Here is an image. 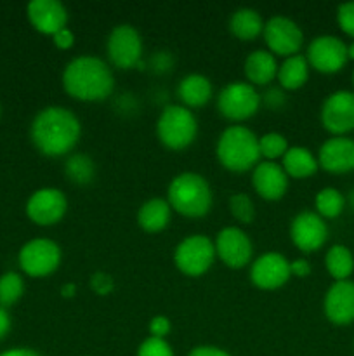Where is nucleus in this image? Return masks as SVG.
Here are the masks:
<instances>
[{"label": "nucleus", "mask_w": 354, "mask_h": 356, "mask_svg": "<svg viewBox=\"0 0 354 356\" xmlns=\"http://www.w3.org/2000/svg\"><path fill=\"white\" fill-rule=\"evenodd\" d=\"M288 148H290L288 139L283 134H280V132H266V134L259 136L260 160L278 162V160L283 159Z\"/></svg>", "instance_id": "7c9ffc66"}, {"label": "nucleus", "mask_w": 354, "mask_h": 356, "mask_svg": "<svg viewBox=\"0 0 354 356\" xmlns=\"http://www.w3.org/2000/svg\"><path fill=\"white\" fill-rule=\"evenodd\" d=\"M198 136V120L193 110L183 104H167L156 118V138L172 152L189 148Z\"/></svg>", "instance_id": "39448f33"}, {"label": "nucleus", "mask_w": 354, "mask_h": 356, "mask_svg": "<svg viewBox=\"0 0 354 356\" xmlns=\"http://www.w3.org/2000/svg\"><path fill=\"white\" fill-rule=\"evenodd\" d=\"M52 44H54L59 51H69V49L75 45V33H73L68 26L62 28L58 33L52 35Z\"/></svg>", "instance_id": "e433bc0d"}, {"label": "nucleus", "mask_w": 354, "mask_h": 356, "mask_svg": "<svg viewBox=\"0 0 354 356\" xmlns=\"http://www.w3.org/2000/svg\"><path fill=\"white\" fill-rule=\"evenodd\" d=\"M264 24L266 21L260 16L259 10L252 9V7H242L229 16L228 28L233 37H236L238 40L252 42L262 37Z\"/></svg>", "instance_id": "b1692460"}, {"label": "nucleus", "mask_w": 354, "mask_h": 356, "mask_svg": "<svg viewBox=\"0 0 354 356\" xmlns=\"http://www.w3.org/2000/svg\"><path fill=\"white\" fill-rule=\"evenodd\" d=\"M187 356H231V355L217 346H207V344H205V346H196L194 350H191Z\"/></svg>", "instance_id": "ea45409f"}, {"label": "nucleus", "mask_w": 354, "mask_h": 356, "mask_svg": "<svg viewBox=\"0 0 354 356\" xmlns=\"http://www.w3.org/2000/svg\"><path fill=\"white\" fill-rule=\"evenodd\" d=\"M309 63L304 54H295L290 58H285L278 66L276 82L278 87L283 90H298L307 83L309 80Z\"/></svg>", "instance_id": "a878e982"}, {"label": "nucleus", "mask_w": 354, "mask_h": 356, "mask_svg": "<svg viewBox=\"0 0 354 356\" xmlns=\"http://www.w3.org/2000/svg\"><path fill=\"white\" fill-rule=\"evenodd\" d=\"M26 17L38 33L52 35L68 26V9L59 0H31L26 6Z\"/></svg>", "instance_id": "aec40b11"}, {"label": "nucleus", "mask_w": 354, "mask_h": 356, "mask_svg": "<svg viewBox=\"0 0 354 356\" xmlns=\"http://www.w3.org/2000/svg\"><path fill=\"white\" fill-rule=\"evenodd\" d=\"M323 313L333 325L346 327L354 322V282H333L323 298Z\"/></svg>", "instance_id": "a211bd4d"}, {"label": "nucleus", "mask_w": 354, "mask_h": 356, "mask_svg": "<svg viewBox=\"0 0 354 356\" xmlns=\"http://www.w3.org/2000/svg\"><path fill=\"white\" fill-rule=\"evenodd\" d=\"M215 159L233 174L252 172L260 162L259 136L246 125H229L215 143Z\"/></svg>", "instance_id": "7ed1b4c3"}, {"label": "nucleus", "mask_w": 354, "mask_h": 356, "mask_svg": "<svg viewBox=\"0 0 354 356\" xmlns=\"http://www.w3.org/2000/svg\"><path fill=\"white\" fill-rule=\"evenodd\" d=\"M24 294V280L16 271H7L0 277V308L16 305Z\"/></svg>", "instance_id": "c756f323"}, {"label": "nucleus", "mask_w": 354, "mask_h": 356, "mask_svg": "<svg viewBox=\"0 0 354 356\" xmlns=\"http://www.w3.org/2000/svg\"><path fill=\"white\" fill-rule=\"evenodd\" d=\"M347 59L354 61V40L351 44H347Z\"/></svg>", "instance_id": "a18cd8bd"}, {"label": "nucleus", "mask_w": 354, "mask_h": 356, "mask_svg": "<svg viewBox=\"0 0 354 356\" xmlns=\"http://www.w3.org/2000/svg\"><path fill=\"white\" fill-rule=\"evenodd\" d=\"M325 268L333 282L351 280L354 273V256L349 247L342 243H335L325 254Z\"/></svg>", "instance_id": "bb28decb"}, {"label": "nucleus", "mask_w": 354, "mask_h": 356, "mask_svg": "<svg viewBox=\"0 0 354 356\" xmlns=\"http://www.w3.org/2000/svg\"><path fill=\"white\" fill-rule=\"evenodd\" d=\"M260 99L262 103H266L269 108H280L281 104L285 103V96H283V89H269L266 94H260Z\"/></svg>", "instance_id": "58836bf2"}, {"label": "nucleus", "mask_w": 354, "mask_h": 356, "mask_svg": "<svg viewBox=\"0 0 354 356\" xmlns=\"http://www.w3.org/2000/svg\"><path fill=\"white\" fill-rule=\"evenodd\" d=\"M215 256L229 270H243L252 264L253 243L239 226H226L214 238Z\"/></svg>", "instance_id": "f8f14e48"}, {"label": "nucleus", "mask_w": 354, "mask_h": 356, "mask_svg": "<svg viewBox=\"0 0 354 356\" xmlns=\"http://www.w3.org/2000/svg\"><path fill=\"white\" fill-rule=\"evenodd\" d=\"M228 209L229 214L233 216L235 221H238L239 225H252L253 219L257 216L255 204H253L252 197L243 191L238 193H233L228 200Z\"/></svg>", "instance_id": "2f4dec72"}, {"label": "nucleus", "mask_w": 354, "mask_h": 356, "mask_svg": "<svg viewBox=\"0 0 354 356\" xmlns=\"http://www.w3.org/2000/svg\"><path fill=\"white\" fill-rule=\"evenodd\" d=\"M75 291L76 287L73 284H66L61 287V294L65 296V298H71V296H75Z\"/></svg>", "instance_id": "37998d69"}, {"label": "nucleus", "mask_w": 354, "mask_h": 356, "mask_svg": "<svg viewBox=\"0 0 354 356\" xmlns=\"http://www.w3.org/2000/svg\"><path fill=\"white\" fill-rule=\"evenodd\" d=\"M290 240L301 252L312 254L328 240V225L314 211H302L292 219Z\"/></svg>", "instance_id": "2eb2a0df"}, {"label": "nucleus", "mask_w": 354, "mask_h": 356, "mask_svg": "<svg viewBox=\"0 0 354 356\" xmlns=\"http://www.w3.org/2000/svg\"><path fill=\"white\" fill-rule=\"evenodd\" d=\"M346 197L342 195V191L337 190L333 186H326L323 190H319L314 197V212L326 219H335L346 209Z\"/></svg>", "instance_id": "c85d7f7f"}, {"label": "nucleus", "mask_w": 354, "mask_h": 356, "mask_svg": "<svg viewBox=\"0 0 354 356\" xmlns=\"http://www.w3.org/2000/svg\"><path fill=\"white\" fill-rule=\"evenodd\" d=\"M353 87H354V70H353Z\"/></svg>", "instance_id": "49530a36"}, {"label": "nucleus", "mask_w": 354, "mask_h": 356, "mask_svg": "<svg viewBox=\"0 0 354 356\" xmlns=\"http://www.w3.org/2000/svg\"><path fill=\"white\" fill-rule=\"evenodd\" d=\"M142 52L144 45L137 28L128 23H120L111 28L106 38L108 65L117 70L144 68Z\"/></svg>", "instance_id": "0eeeda50"}, {"label": "nucleus", "mask_w": 354, "mask_h": 356, "mask_svg": "<svg viewBox=\"0 0 354 356\" xmlns=\"http://www.w3.org/2000/svg\"><path fill=\"white\" fill-rule=\"evenodd\" d=\"M61 247L51 238H33L24 243L17 254L21 271L31 278H45L61 266Z\"/></svg>", "instance_id": "1a4fd4ad"}, {"label": "nucleus", "mask_w": 354, "mask_h": 356, "mask_svg": "<svg viewBox=\"0 0 354 356\" xmlns=\"http://www.w3.org/2000/svg\"><path fill=\"white\" fill-rule=\"evenodd\" d=\"M167 202L172 212L183 218L200 219L212 211L214 193L205 176L198 172H180L169 183Z\"/></svg>", "instance_id": "20e7f679"}, {"label": "nucleus", "mask_w": 354, "mask_h": 356, "mask_svg": "<svg viewBox=\"0 0 354 356\" xmlns=\"http://www.w3.org/2000/svg\"><path fill=\"white\" fill-rule=\"evenodd\" d=\"M337 24L347 37L354 40V0L344 2L337 7Z\"/></svg>", "instance_id": "72a5a7b5"}, {"label": "nucleus", "mask_w": 354, "mask_h": 356, "mask_svg": "<svg viewBox=\"0 0 354 356\" xmlns=\"http://www.w3.org/2000/svg\"><path fill=\"white\" fill-rule=\"evenodd\" d=\"M10 330V315L6 308H0V341L9 334Z\"/></svg>", "instance_id": "a19ab883"}, {"label": "nucleus", "mask_w": 354, "mask_h": 356, "mask_svg": "<svg viewBox=\"0 0 354 356\" xmlns=\"http://www.w3.org/2000/svg\"><path fill=\"white\" fill-rule=\"evenodd\" d=\"M149 329V336L151 337H158V339H167V336L172 330V323H170L169 316L165 315H156L149 320L148 323Z\"/></svg>", "instance_id": "f704fd0d"}, {"label": "nucleus", "mask_w": 354, "mask_h": 356, "mask_svg": "<svg viewBox=\"0 0 354 356\" xmlns=\"http://www.w3.org/2000/svg\"><path fill=\"white\" fill-rule=\"evenodd\" d=\"M90 287L96 294L99 296H108L111 291H113V278L108 273H103V271H97L90 277Z\"/></svg>", "instance_id": "c9c22d12"}, {"label": "nucleus", "mask_w": 354, "mask_h": 356, "mask_svg": "<svg viewBox=\"0 0 354 356\" xmlns=\"http://www.w3.org/2000/svg\"><path fill=\"white\" fill-rule=\"evenodd\" d=\"M312 268L305 257H297V259L290 261V275L292 278H307L311 275Z\"/></svg>", "instance_id": "4c0bfd02"}, {"label": "nucleus", "mask_w": 354, "mask_h": 356, "mask_svg": "<svg viewBox=\"0 0 354 356\" xmlns=\"http://www.w3.org/2000/svg\"><path fill=\"white\" fill-rule=\"evenodd\" d=\"M280 163L290 179H307L319 169L316 155L305 146H290Z\"/></svg>", "instance_id": "393cba45"}, {"label": "nucleus", "mask_w": 354, "mask_h": 356, "mask_svg": "<svg viewBox=\"0 0 354 356\" xmlns=\"http://www.w3.org/2000/svg\"><path fill=\"white\" fill-rule=\"evenodd\" d=\"M253 191L266 202H278L287 195L290 177L283 170L280 162L260 160L252 170Z\"/></svg>", "instance_id": "6ab92c4d"}, {"label": "nucleus", "mask_w": 354, "mask_h": 356, "mask_svg": "<svg viewBox=\"0 0 354 356\" xmlns=\"http://www.w3.org/2000/svg\"><path fill=\"white\" fill-rule=\"evenodd\" d=\"M309 68L323 75L339 73L347 65V44L335 35H318L305 49Z\"/></svg>", "instance_id": "9b49d317"}, {"label": "nucleus", "mask_w": 354, "mask_h": 356, "mask_svg": "<svg viewBox=\"0 0 354 356\" xmlns=\"http://www.w3.org/2000/svg\"><path fill=\"white\" fill-rule=\"evenodd\" d=\"M65 92L80 103H101L115 90V75L108 61L97 56H76L61 73Z\"/></svg>", "instance_id": "f03ea898"}, {"label": "nucleus", "mask_w": 354, "mask_h": 356, "mask_svg": "<svg viewBox=\"0 0 354 356\" xmlns=\"http://www.w3.org/2000/svg\"><path fill=\"white\" fill-rule=\"evenodd\" d=\"M260 106L262 99L259 89L246 80L226 83L217 94V111L233 125H242V122L255 117Z\"/></svg>", "instance_id": "423d86ee"}, {"label": "nucleus", "mask_w": 354, "mask_h": 356, "mask_svg": "<svg viewBox=\"0 0 354 356\" xmlns=\"http://www.w3.org/2000/svg\"><path fill=\"white\" fill-rule=\"evenodd\" d=\"M290 278V261L280 252H264L250 264V282L260 291H276Z\"/></svg>", "instance_id": "dca6fc26"}, {"label": "nucleus", "mask_w": 354, "mask_h": 356, "mask_svg": "<svg viewBox=\"0 0 354 356\" xmlns=\"http://www.w3.org/2000/svg\"><path fill=\"white\" fill-rule=\"evenodd\" d=\"M215 259L217 256L214 240L201 233L184 236L174 249V264L180 273L189 278H198L208 273Z\"/></svg>", "instance_id": "6e6552de"}, {"label": "nucleus", "mask_w": 354, "mask_h": 356, "mask_svg": "<svg viewBox=\"0 0 354 356\" xmlns=\"http://www.w3.org/2000/svg\"><path fill=\"white\" fill-rule=\"evenodd\" d=\"M346 204L349 205L351 211L354 212V188H351L349 193H347V197H346Z\"/></svg>", "instance_id": "c03bdc74"}, {"label": "nucleus", "mask_w": 354, "mask_h": 356, "mask_svg": "<svg viewBox=\"0 0 354 356\" xmlns=\"http://www.w3.org/2000/svg\"><path fill=\"white\" fill-rule=\"evenodd\" d=\"M30 138L37 152L44 156H68L82 138V122L69 108L59 104L45 106L31 122Z\"/></svg>", "instance_id": "f257e3e1"}, {"label": "nucleus", "mask_w": 354, "mask_h": 356, "mask_svg": "<svg viewBox=\"0 0 354 356\" xmlns=\"http://www.w3.org/2000/svg\"><path fill=\"white\" fill-rule=\"evenodd\" d=\"M24 211L28 219L37 226H54L68 212V198L59 188H38L26 200Z\"/></svg>", "instance_id": "4468645a"}, {"label": "nucleus", "mask_w": 354, "mask_h": 356, "mask_svg": "<svg viewBox=\"0 0 354 356\" xmlns=\"http://www.w3.org/2000/svg\"><path fill=\"white\" fill-rule=\"evenodd\" d=\"M65 176L76 186H87L96 177V163L85 153H71L66 156Z\"/></svg>", "instance_id": "cd10ccee"}, {"label": "nucleus", "mask_w": 354, "mask_h": 356, "mask_svg": "<svg viewBox=\"0 0 354 356\" xmlns=\"http://www.w3.org/2000/svg\"><path fill=\"white\" fill-rule=\"evenodd\" d=\"M278 63L276 56L271 54L267 49H255L250 52L243 63V75L248 83L253 87H267L276 80L278 75Z\"/></svg>", "instance_id": "412c9836"}, {"label": "nucleus", "mask_w": 354, "mask_h": 356, "mask_svg": "<svg viewBox=\"0 0 354 356\" xmlns=\"http://www.w3.org/2000/svg\"><path fill=\"white\" fill-rule=\"evenodd\" d=\"M137 356H174V350L167 339L149 336L137 348Z\"/></svg>", "instance_id": "473e14b6"}, {"label": "nucleus", "mask_w": 354, "mask_h": 356, "mask_svg": "<svg viewBox=\"0 0 354 356\" xmlns=\"http://www.w3.org/2000/svg\"><path fill=\"white\" fill-rule=\"evenodd\" d=\"M0 356H42L40 353H37L31 348H12V350H7L3 353H0Z\"/></svg>", "instance_id": "79ce46f5"}, {"label": "nucleus", "mask_w": 354, "mask_h": 356, "mask_svg": "<svg viewBox=\"0 0 354 356\" xmlns=\"http://www.w3.org/2000/svg\"><path fill=\"white\" fill-rule=\"evenodd\" d=\"M318 165L328 174L354 172V139L349 136H332L318 149Z\"/></svg>", "instance_id": "f3484780"}, {"label": "nucleus", "mask_w": 354, "mask_h": 356, "mask_svg": "<svg viewBox=\"0 0 354 356\" xmlns=\"http://www.w3.org/2000/svg\"><path fill=\"white\" fill-rule=\"evenodd\" d=\"M177 97L179 104L189 110L201 108L214 97V86L210 79L201 73H187L177 83Z\"/></svg>", "instance_id": "4be33fe9"}, {"label": "nucleus", "mask_w": 354, "mask_h": 356, "mask_svg": "<svg viewBox=\"0 0 354 356\" xmlns=\"http://www.w3.org/2000/svg\"><path fill=\"white\" fill-rule=\"evenodd\" d=\"M262 38L267 51L281 59L301 54L304 45V31L287 16H271L269 19H266Z\"/></svg>", "instance_id": "9d476101"}, {"label": "nucleus", "mask_w": 354, "mask_h": 356, "mask_svg": "<svg viewBox=\"0 0 354 356\" xmlns=\"http://www.w3.org/2000/svg\"><path fill=\"white\" fill-rule=\"evenodd\" d=\"M170 219H172V209L167 198H149L137 211V225L146 233L163 232L170 225Z\"/></svg>", "instance_id": "5701e85b"}, {"label": "nucleus", "mask_w": 354, "mask_h": 356, "mask_svg": "<svg viewBox=\"0 0 354 356\" xmlns=\"http://www.w3.org/2000/svg\"><path fill=\"white\" fill-rule=\"evenodd\" d=\"M319 122L332 136H347L354 131V90L340 89L325 97Z\"/></svg>", "instance_id": "ddd939ff"}]
</instances>
